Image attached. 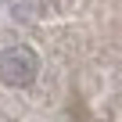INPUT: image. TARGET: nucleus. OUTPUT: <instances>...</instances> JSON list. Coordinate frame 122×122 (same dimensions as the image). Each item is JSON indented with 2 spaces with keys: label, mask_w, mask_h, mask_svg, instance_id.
Returning <instances> with one entry per match:
<instances>
[{
  "label": "nucleus",
  "mask_w": 122,
  "mask_h": 122,
  "mask_svg": "<svg viewBox=\"0 0 122 122\" xmlns=\"http://www.w3.org/2000/svg\"><path fill=\"white\" fill-rule=\"evenodd\" d=\"M40 76V57L32 47H7V50H0V83L4 86H32Z\"/></svg>",
  "instance_id": "f257e3e1"
}]
</instances>
